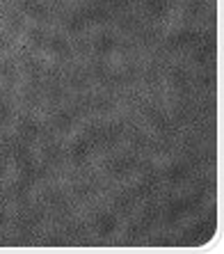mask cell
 <instances>
[]
</instances>
